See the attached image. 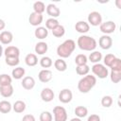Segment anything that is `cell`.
<instances>
[{
  "instance_id": "cell-1",
  "label": "cell",
  "mask_w": 121,
  "mask_h": 121,
  "mask_svg": "<svg viewBox=\"0 0 121 121\" xmlns=\"http://www.w3.org/2000/svg\"><path fill=\"white\" fill-rule=\"evenodd\" d=\"M75 48H76V43L73 40L68 39L65 40L62 43H60L57 47V54L59 57H60V59L68 58L74 52Z\"/></svg>"
},
{
  "instance_id": "cell-2",
  "label": "cell",
  "mask_w": 121,
  "mask_h": 121,
  "mask_svg": "<svg viewBox=\"0 0 121 121\" xmlns=\"http://www.w3.org/2000/svg\"><path fill=\"white\" fill-rule=\"evenodd\" d=\"M77 43L81 50L84 51H94L97 46V43L95 38L87 35H81L78 38Z\"/></svg>"
},
{
  "instance_id": "cell-3",
  "label": "cell",
  "mask_w": 121,
  "mask_h": 121,
  "mask_svg": "<svg viewBox=\"0 0 121 121\" xmlns=\"http://www.w3.org/2000/svg\"><path fill=\"white\" fill-rule=\"evenodd\" d=\"M95 83H96V78L95 76L86 75L81 79H79V81L78 83V89L80 93L86 94L89 91H91V89L94 88Z\"/></svg>"
},
{
  "instance_id": "cell-4",
  "label": "cell",
  "mask_w": 121,
  "mask_h": 121,
  "mask_svg": "<svg viewBox=\"0 0 121 121\" xmlns=\"http://www.w3.org/2000/svg\"><path fill=\"white\" fill-rule=\"evenodd\" d=\"M92 72L99 78H106L109 75V71H108V68L104 65V64H101V63H95L93 66H92Z\"/></svg>"
},
{
  "instance_id": "cell-5",
  "label": "cell",
  "mask_w": 121,
  "mask_h": 121,
  "mask_svg": "<svg viewBox=\"0 0 121 121\" xmlns=\"http://www.w3.org/2000/svg\"><path fill=\"white\" fill-rule=\"evenodd\" d=\"M54 121H67V112L61 106H56L53 109Z\"/></svg>"
},
{
  "instance_id": "cell-6",
  "label": "cell",
  "mask_w": 121,
  "mask_h": 121,
  "mask_svg": "<svg viewBox=\"0 0 121 121\" xmlns=\"http://www.w3.org/2000/svg\"><path fill=\"white\" fill-rule=\"evenodd\" d=\"M102 23V16L98 11H92L88 15V24L93 26H100Z\"/></svg>"
},
{
  "instance_id": "cell-7",
  "label": "cell",
  "mask_w": 121,
  "mask_h": 121,
  "mask_svg": "<svg viewBox=\"0 0 121 121\" xmlns=\"http://www.w3.org/2000/svg\"><path fill=\"white\" fill-rule=\"evenodd\" d=\"M115 28H116V25H115V23L112 22V21H107V22L101 23V25L99 26L100 31L103 32L105 35L113 33L114 30H115Z\"/></svg>"
},
{
  "instance_id": "cell-8",
  "label": "cell",
  "mask_w": 121,
  "mask_h": 121,
  "mask_svg": "<svg viewBox=\"0 0 121 121\" xmlns=\"http://www.w3.org/2000/svg\"><path fill=\"white\" fill-rule=\"evenodd\" d=\"M72 98H73V94L70 89H62L59 94V100L61 103H64V104L69 103L71 102Z\"/></svg>"
},
{
  "instance_id": "cell-9",
  "label": "cell",
  "mask_w": 121,
  "mask_h": 121,
  "mask_svg": "<svg viewBox=\"0 0 121 121\" xmlns=\"http://www.w3.org/2000/svg\"><path fill=\"white\" fill-rule=\"evenodd\" d=\"M98 45L104 49V50H108L112 47V39L109 36V35H103L99 38L98 40Z\"/></svg>"
},
{
  "instance_id": "cell-10",
  "label": "cell",
  "mask_w": 121,
  "mask_h": 121,
  "mask_svg": "<svg viewBox=\"0 0 121 121\" xmlns=\"http://www.w3.org/2000/svg\"><path fill=\"white\" fill-rule=\"evenodd\" d=\"M43 14H39V13H36V12H31L29 17H28V21L30 23L31 26H40L42 23H43Z\"/></svg>"
},
{
  "instance_id": "cell-11",
  "label": "cell",
  "mask_w": 121,
  "mask_h": 121,
  "mask_svg": "<svg viewBox=\"0 0 121 121\" xmlns=\"http://www.w3.org/2000/svg\"><path fill=\"white\" fill-rule=\"evenodd\" d=\"M54 92L50 88H43L41 92V98L44 102H50L54 99Z\"/></svg>"
},
{
  "instance_id": "cell-12",
  "label": "cell",
  "mask_w": 121,
  "mask_h": 121,
  "mask_svg": "<svg viewBox=\"0 0 121 121\" xmlns=\"http://www.w3.org/2000/svg\"><path fill=\"white\" fill-rule=\"evenodd\" d=\"M4 54L6 58H19L20 55V50L18 47L13 46V45H9L8 46L5 50H4Z\"/></svg>"
},
{
  "instance_id": "cell-13",
  "label": "cell",
  "mask_w": 121,
  "mask_h": 121,
  "mask_svg": "<svg viewBox=\"0 0 121 121\" xmlns=\"http://www.w3.org/2000/svg\"><path fill=\"white\" fill-rule=\"evenodd\" d=\"M52 72L48 69H43L39 72V75H38V78H39V80L41 82H43V83H46L48 81H50L52 79Z\"/></svg>"
},
{
  "instance_id": "cell-14",
  "label": "cell",
  "mask_w": 121,
  "mask_h": 121,
  "mask_svg": "<svg viewBox=\"0 0 121 121\" xmlns=\"http://www.w3.org/2000/svg\"><path fill=\"white\" fill-rule=\"evenodd\" d=\"M45 9H46V13L49 15V16H51V18H57V17H59L60 16V9L56 6V5H54V4H49V5H47V7L45 8Z\"/></svg>"
},
{
  "instance_id": "cell-15",
  "label": "cell",
  "mask_w": 121,
  "mask_h": 121,
  "mask_svg": "<svg viewBox=\"0 0 121 121\" xmlns=\"http://www.w3.org/2000/svg\"><path fill=\"white\" fill-rule=\"evenodd\" d=\"M13 40V35L10 31L4 30L0 33V43L3 44H9Z\"/></svg>"
},
{
  "instance_id": "cell-16",
  "label": "cell",
  "mask_w": 121,
  "mask_h": 121,
  "mask_svg": "<svg viewBox=\"0 0 121 121\" xmlns=\"http://www.w3.org/2000/svg\"><path fill=\"white\" fill-rule=\"evenodd\" d=\"M75 28H76V30H77L78 33L84 34V33H86V32L89 31V29H90V25H89L87 22H85V21H78V23H76Z\"/></svg>"
},
{
  "instance_id": "cell-17",
  "label": "cell",
  "mask_w": 121,
  "mask_h": 121,
  "mask_svg": "<svg viewBox=\"0 0 121 121\" xmlns=\"http://www.w3.org/2000/svg\"><path fill=\"white\" fill-rule=\"evenodd\" d=\"M21 84H22V86H23L24 89H26V90H31L35 86V79L32 77L27 76V77H25L23 78Z\"/></svg>"
},
{
  "instance_id": "cell-18",
  "label": "cell",
  "mask_w": 121,
  "mask_h": 121,
  "mask_svg": "<svg viewBox=\"0 0 121 121\" xmlns=\"http://www.w3.org/2000/svg\"><path fill=\"white\" fill-rule=\"evenodd\" d=\"M0 95L3 97H9L13 95V87L11 84L0 86Z\"/></svg>"
},
{
  "instance_id": "cell-19",
  "label": "cell",
  "mask_w": 121,
  "mask_h": 121,
  "mask_svg": "<svg viewBox=\"0 0 121 121\" xmlns=\"http://www.w3.org/2000/svg\"><path fill=\"white\" fill-rule=\"evenodd\" d=\"M34 35L37 39L43 40L48 36V30L43 26H38L34 31Z\"/></svg>"
},
{
  "instance_id": "cell-20",
  "label": "cell",
  "mask_w": 121,
  "mask_h": 121,
  "mask_svg": "<svg viewBox=\"0 0 121 121\" xmlns=\"http://www.w3.org/2000/svg\"><path fill=\"white\" fill-rule=\"evenodd\" d=\"M25 62H26V64L27 66H30V67L35 66V65L38 63V58H37V56H36L35 54L29 53V54H27V55L26 56V58H25Z\"/></svg>"
},
{
  "instance_id": "cell-21",
  "label": "cell",
  "mask_w": 121,
  "mask_h": 121,
  "mask_svg": "<svg viewBox=\"0 0 121 121\" xmlns=\"http://www.w3.org/2000/svg\"><path fill=\"white\" fill-rule=\"evenodd\" d=\"M48 50V45L44 42H40L35 45V52L38 55H43L47 52Z\"/></svg>"
},
{
  "instance_id": "cell-22",
  "label": "cell",
  "mask_w": 121,
  "mask_h": 121,
  "mask_svg": "<svg viewBox=\"0 0 121 121\" xmlns=\"http://www.w3.org/2000/svg\"><path fill=\"white\" fill-rule=\"evenodd\" d=\"M25 73H26L25 68L18 66V67H15V68L12 70L11 75H12V78H15V79H21V78H23V77L25 76Z\"/></svg>"
},
{
  "instance_id": "cell-23",
  "label": "cell",
  "mask_w": 121,
  "mask_h": 121,
  "mask_svg": "<svg viewBox=\"0 0 121 121\" xmlns=\"http://www.w3.org/2000/svg\"><path fill=\"white\" fill-rule=\"evenodd\" d=\"M26 103L23 100H17L14 102V104L12 105V109L15 112L17 113H21L26 110Z\"/></svg>"
},
{
  "instance_id": "cell-24",
  "label": "cell",
  "mask_w": 121,
  "mask_h": 121,
  "mask_svg": "<svg viewBox=\"0 0 121 121\" xmlns=\"http://www.w3.org/2000/svg\"><path fill=\"white\" fill-rule=\"evenodd\" d=\"M12 110V106L9 101L8 100H2L0 101V112L2 113H8Z\"/></svg>"
},
{
  "instance_id": "cell-25",
  "label": "cell",
  "mask_w": 121,
  "mask_h": 121,
  "mask_svg": "<svg viewBox=\"0 0 121 121\" xmlns=\"http://www.w3.org/2000/svg\"><path fill=\"white\" fill-rule=\"evenodd\" d=\"M54 66L55 68L59 71V72H64L67 69V64L65 62V60H63L62 59H58L55 60L54 62Z\"/></svg>"
},
{
  "instance_id": "cell-26",
  "label": "cell",
  "mask_w": 121,
  "mask_h": 121,
  "mask_svg": "<svg viewBox=\"0 0 121 121\" xmlns=\"http://www.w3.org/2000/svg\"><path fill=\"white\" fill-rule=\"evenodd\" d=\"M102 60V54L99 51H93L89 55V60L94 63H99V61Z\"/></svg>"
},
{
  "instance_id": "cell-27",
  "label": "cell",
  "mask_w": 121,
  "mask_h": 121,
  "mask_svg": "<svg viewBox=\"0 0 121 121\" xmlns=\"http://www.w3.org/2000/svg\"><path fill=\"white\" fill-rule=\"evenodd\" d=\"M33 9H34V12L43 14L45 11V5L42 1H37L33 4Z\"/></svg>"
},
{
  "instance_id": "cell-28",
  "label": "cell",
  "mask_w": 121,
  "mask_h": 121,
  "mask_svg": "<svg viewBox=\"0 0 121 121\" xmlns=\"http://www.w3.org/2000/svg\"><path fill=\"white\" fill-rule=\"evenodd\" d=\"M75 114L77 115V117L78 118H82V117H85L88 113V109L84 106H78L76 107L75 109Z\"/></svg>"
},
{
  "instance_id": "cell-29",
  "label": "cell",
  "mask_w": 121,
  "mask_h": 121,
  "mask_svg": "<svg viewBox=\"0 0 121 121\" xmlns=\"http://www.w3.org/2000/svg\"><path fill=\"white\" fill-rule=\"evenodd\" d=\"M59 25L60 24H59V21L57 19H55V18H49L45 22V28L46 29H49V30H53Z\"/></svg>"
},
{
  "instance_id": "cell-30",
  "label": "cell",
  "mask_w": 121,
  "mask_h": 121,
  "mask_svg": "<svg viewBox=\"0 0 121 121\" xmlns=\"http://www.w3.org/2000/svg\"><path fill=\"white\" fill-rule=\"evenodd\" d=\"M110 77L113 83H118L121 80V70H112Z\"/></svg>"
},
{
  "instance_id": "cell-31",
  "label": "cell",
  "mask_w": 121,
  "mask_h": 121,
  "mask_svg": "<svg viewBox=\"0 0 121 121\" xmlns=\"http://www.w3.org/2000/svg\"><path fill=\"white\" fill-rule=\"evenodd\" d=\"M64 33H65V28H64V26H61V25H59L58 26H56V27L52 30L53 36H55V37H57V38L62 37V36L64 35Z\"/></svg>"
},
{
  "instance_id": "cell-32",
  "label": "cell",
  "mask_w": 121,
  "mask_h": 121,
  "mask_svg": "<svg viewBox=\"0 0 121 121\" xmlns=\"http://www.w3.org/2000/svg\"><path fill=\"white\" fill-rule=\"evenodd\" d=\"M87 61H88V58L84 54H78L75 58V63L77 64V66L87 64Z\"/></svg>"
},
{
  "instance_id": "cell-33",
  "label": "cell",
  "mask_w": 121,
  "mask_h": 121,
  "mask_svg": "<svg viewBox=\"0 0 121 121\" xmlns=\"http://www.w3.org/2000/svg\"><path fill=\"white\" fill-rule=\"evenodd\" d=\"M89 71H90V67L87 64L79 65V66H77L76 67V72L79 76H86V75H88Z\"/></svg>"
},
{
  "instance_id": "cell-34",
  "label": "cell",
  "mask_w": 121,
  "mask_h": 121,
  "mask_svg": "<svg viewBox=\"0 0 121 121\" xmlns=\"http://www.w3.org/2000/svg\"><path fill=\"white\" fill-rule=\"evenodd\" d=\"M52 64H53V61H52L51 58H49V57H46V56H45V57H43V58L40 60V65H41L43 68H44V69L51 67Z\"/></svg>"
},
{
  "instance_id": "cell-35",
  "label": "cell",
  "mask_w": 121,
  "mask_h": 121,
  "mask_svg": "<svg viewBox=\"0 0 121 121\" xmlns=\"http://www.w3.org/2000/svg\"><path fill=\"white\" fill-rule=\"evenodd\" d=\"M11 81H12V78L8 74H1L0 75V86L11 84Z\"/></svg>"
},
{
  "instance_id": "cell-36",
  "label": "cell",
  "mask_w": 121,
  "mask_h": 121,
  "mask_svg": "<svg viewBox=\"0 0 121 121\" xmlns=\"http://www.w3.org/2000/svg\"><path fill=\"white\" fill-rule=\"evenodd\" d=\"M112 104V97L110 95H104L101 98V105L105 108H109L111 107Z\"/></svg>"
},
{
  "instance_id": "cell-37",
  "label": "cell",
  "mask_w": 121,
  "mask_h": 121,
  "mask_svg": "<svg viewBox=\"0 0 121 121\" xmlns=\"http://www.w3.org/2000/svg\"><path fill=\"white\" fill-rule=\"evenodd\" d=\"M115 56L113 55V54H107L105 57H104V64L106 65V67L108 66V67H110L111 65H112V63L113 62V60H115Z\"/></svg>"
},
{
  "instance_id": "cell-38",
  "label": "cell",
  "mask_w": 121,
  "mask_h": 121,
  "mask_svg": "<svg viewBox=\"0 0 121 121\" xmlns=\"http://www.w3.org/2000/svg\"><path fill=\"white\" fill-rule=\"evenodd\" d=\"M52 120H53L52 113L47 111H44L40 114V121H52Z\"/></svg>"
},
{
  "instance_id": "cell-39",
  "label": "cell",
  "mask_w": 121,
  "mask_h": 121,
  "mask_svg": "<svg viewBox=\"0 0 121 121\" xmlns=\"http://www.w3.org/2000/svg\"><path fill=\"white\" fill-rule=\"evenodd\" d=\"M5 61L9 66H12V67L17 66L20 62L19 58H17V57L16 58H5Z\"/></svg>"
},
{
  "instance_id": "cell-40",
  "label": "cell",
  "mask_w": 121,
  "mask_h": 121,
  "mask_svg": "<svg viewBox=\"0 0 121 121\" xmlns=\"http://www.w3.org/2000/svg\"><path fill=\"white\" fill-rule=\"evenodd\" d=\"M112 70H121V60L119 58H115L112 65L110 66Z\"/></svg>"
},
{
  "instance_id": "cell-41",
  "label": "cell",
  "mask_w": 121,
  "mask_h": 121,
  "mask_svg": "<svg viewBox=\"0 0 121 121\" xmlns=\"http://www.w3.org/2000/svg\"><path fill=\"white\" fill-rule=\"evenodd\" d=\"M22 121H36V120H35L34 115H32V114H26V115H24Z\"/></svg>"
},
{
  "instance_id": "cell-42",
  "label": "cell",
  "mask_w": 121,
  "mask_h": 121,
  "mask_svg": "<svg viewBox=\"0 0 121 121\" xmlns=\"http://www.w3.org/2000/svg\"><path fill=\"white\" fill-rule=\"evenodd\" d=\"M87 121H100V117L97 114H91L88 117Z\"/></svg>"
},
{
  "instance_id": "cell-43",
  "label": "cell",
  "mask_w": 121,
  "mask_h": 121,
  "mask_svg": "<svg viewBox=\"0 0 121 121\" xmlns=\"http://www.w3.org/2000/svg\"><path fill=\"white\" fill-rule=\"evenodd\" d=\"M5 26H6V24H5L4 20L0 19V30H3L5 28Z\"/></svg>"
},
{
  "instance_id": "cell-44",
  "label": "cell",
  "mask_w": 121,
  "mask_h": 121,
  "mask_svg": "<svg viewBox=\"0 0 121 121\" xmlns=\"http://www.w3.org/2000/svg\"><path fill=\"white\" fill-rule=\"evenodd\" d=\"M70 121H81V119L78 118V117H75V118H72Z\"/></svg>"
},
{
  "instance_id": "cell-45",
  "label": "cell",
  "mask_w": 121,
  "mask_h": 121,
  "mask_svg": "<svg viewBox=\"0 0 121 121\" xmlns=\"http://www.w3.org/2000/svg\"><path fill=\"white\" fill-rule=\"evenodd\" d=\"M3 53H4V51H3V47H2V45L0 44V57L3 55Z\"/></svg>"
},
{
  "instance_id": "cell-46",
  "label": "cell",
  "mask_w": 121,
  "mask_h": 121,
  "mask_svg": "<svg viewBox=\"0 0 121 121\" xmlns=\"http://www.w3.org/2000/svg\"><path fill=\"white\" fill-rule=\"evenodd\" d=\"M116 5H117V8H118V9H121V6H120V0H117V1H116Z\"/></svg>"
}]
</instances>
